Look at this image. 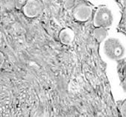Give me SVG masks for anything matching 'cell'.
<instances>
[{
    "label": "cell",
    "instance_id": "4",
    "mask_svg": "<svg viewBox=\"0 0 126 117\" xmlns=\"http://www.w3.org/2000/svg\"><path fill=\"white\" fill-rule=\"evenodd\" d=\"M93 14V9L90 6L87 5H81L76 7L74 10L73 15L75 19L81 22L88 20Z\"/></svg>",
    "mask_w": 126,
    "mask_h": 117
},
{
    "label": "cell",
    "instance_id": "5",
    "mask_svg": "<svg viewBox=\"0 0 126 117\" xmlns=\"http://www.w3.org/2000/svg\"><path fill=\"white\" fill-rule=\"evenodd\" d=\"M74 32L70 29H63L59 34V38L61 42L64 45H69L72 43L74 40Z\"/></svg>",
    "mask_w": 126,
    "mask_h": 117
},
{
    "label": "cell",
    "instance_id": "1",
    "mask_svg": "<svg viewBox=\"0 0 126 117\" xmlns=\"http://www.w3.org/2000/svg\"><path fill=\"white\" fill-rule=\"evenodd\" d=\"M102 53L110 60H119L125 57V46L123 42L117 37H107L102 45Z\"/></svg>",
    "mask_w": 126,
    "mask_h": 117
},
{
    "label": "cell",
    "instance_id": "2",
    "mask_svg": "<svg viewBox=\"0 0 126 117\" xmlns=\"http://www.w3.org/2000/svg\"><path fill=\"white\" fill-rule=\"evenodd\" d=\"M114 20V16L112 11L106 6L99 7L94 14L93 24L95 28L102 27L109 28L110 27Z\"/></svg>",
    "mask_w": 126,
    "mask_h": 117
},
{
    "label": "cell",
    "instance_id": "8",
    "mask_svg": "<svg viewBox=\"0 0 126 117\" xmlns=\"http://www.w3.org/2000/svg\"><path fill=\"white\" fill-rule=\"evenodd\" d=\"M5 61V56L2 52H0V68H1Z\"/></svg>",
    "mask_w": 126,
    "mask_h": 117
},
{
    "label": "cell",
    "instance_id": "9",
    "mask_svg": "<svg viewBox=\"0 0 126 117\" xmlns=\"http://www.w3.org/2000/svg\"><path fill=\"white\" fill-rule=\"evenodd\" d=\"M90 1H92V2H98L99 0H90Z\"/></svg>",
    "mask_w": 126,
    "mask_h": 117
},
{
    "label": "cell",
    "instance_id": "3",
    "mask_svg": "<svg viewBox=\"0 0 126 117\" xmlns=\"http://www.w3.org/2000/svg\"><path fill=\"white\" fill-rule=\"evenodd\" d=\"M42 6L37 0H28L23 5V13L29 18H34L40 14Z\"/></svg>",
    "mask_w": 126,
    "mask_h": 117
},
{
    "label": "cell",
    "instance_id": "7",
    "mask_svg": "<svg viewBox=\"0 0 126 117\" xmlns=\"http://www.w3.org/2000/svg\"><path fill=\"white\" fill-rule=\"evenodd\" d=\"M75 1V0H63V5L66 9H69L73 6Z\"/></svg>",
    "mask_w": 126,
    "mask_h": 117
},
{
    "label": "cell",
    "instance_id": "6",
    "mask_svg": "<svg viewBox=\"0 0 126 117\" xmlns=\"http://www.w3.org/2000/svg\"><path fill=\"white\" fill-rule=\"evenodd\" d=\"M93 36L96 40L99 43H102L108 36V31L107 28L98 27L93 31Z\"/></svg>",
    "mask_w": 126,
    "mask_h": 117
}]
</instances>
